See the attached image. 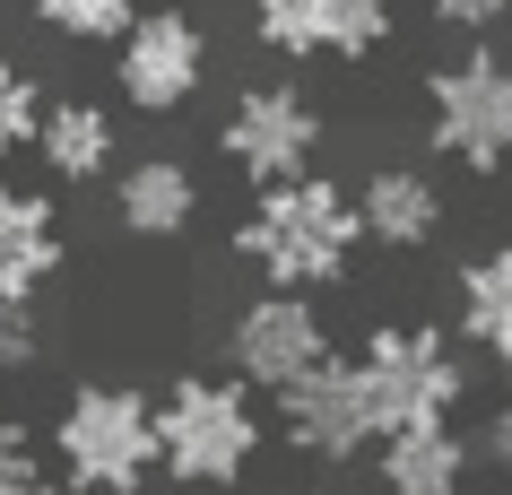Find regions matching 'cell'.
I'll list each match as a JSON object with an SVG mask.
<instances>
[{"mask_svg": "<svg viewBox=\"0 0 512 495\" xmlns=\"http://www.w3.org/2000/svg\"><path fill=\"white\" fill-rule=\"evenodd\" d=\"M356 252H365V209H356V183L339 174H296V183H270V192L243 200L235 218V261L261 287H304V296H330L356 278Z\"/></svg>", "mask_w": 512, "mask_h": 495, "instance_id": "cell-1", "label": "cell"}, {"mask_svg": "<svg viewBox=\"0 0 512 495\" xmlns=\"http://www.w3.org/2000/svg\"><path fill=\"white\" fill-rule=\"evenodd\" d=\"M278 417H270V391H252L226 365V374H174L157 391V461H165V487H200V495H235L261 452H270Z\"/></svg>", "mask_w": 512, "mask_h": 495, "instance_id": "cell-2", "label": "cell"}, {"mask_svg": "<svg viewBox=\"0 0 512 495\" xmlns=\"http://www.w3.org/2000/svg\"><path fill=\"white\" fill-rule=\"evenodd\" d=\"M44 452L79 495H148L165 487L157 461V391L122 383V374H96V383L61 391L53 426H44Z\"/></svg>", "mask_w": 512, "mask_h": 495, "instance_id": "cell-3", "label": "cell"}, {"mask_svg": "<svg viewBox=\"0 0 512 495\" xmlns=\"http://www.w3.org/2000/svg\"><path fill=\"white\" fill-rule=\"evenodd\" d=\"M426 157L469 183L512 174V53L495 35H460V53L426 70Z\"/></svg>", "mask_w": 512, "mask_h": 495, "instance_id": "cell-4", "label": "cell"}, {"mask_svg": "<svg viewBox=\"0 0 512 495\" xmlns=\"http://www.w3.org/2000/svg\"><path fill=\"white\" fill-rule=\"evenodd\" d=\"M356 365H365L382 435H391V426H434V417L469 409V365L478 357L460 348L452 322H374L356 339Z\"/></svg>", "mask_w": 512, "mask_h": 495, "instance_id": "cell-5", "label": "cell"}, {"mask_svg": "<svg viewBox=\"0 0 512 495\" xmlns=\"http://www.w3.org/2000/svg\"><path fill=\"white\" fill-rule=\"evenodd\" d=\"M330 148V113L304 96L296 79H243L226 96V122H217V157L243 192H270V183H296L313 174Z\"/></svg>", "mask_w": 512, "mask_h": 495, "instance_id": "cell-6", "label": "cell"}, {"mask_svg": "<svg viewBox=\"0 0 512 495\" xmlns=\"http://www.w3.org/2000/svg\"><path fill=\"white\" fill-rule=\"evenodd\" d=\"M270 417H278V443L313 469H356L382 443V409H374V383H365L356 357H322L313 374H296L270 400Z\"/></svg>", "mask_w": 512, "mask_h": 495, "instance_id": "cell-7", "label": "cell"}, {"mask_svg": "<svg viewBox=\"0 0 512 495\" xmlns=\"http://www.w3.org/2000/svg\"><path fill=\"white\" fill-rule=\"evenodd\" d=\"M322 357H339V330H330L322 296H304V287H252L226 313V365L252 391H270V400L296 374H313Z\"/></svg>", "mask_w": 512, "mask_h": 495, "instance_id": "cell-8", "label": "cell"}, {"mask_svg": "<svg viewBox=\"0 0 512 495\" xmlns=\"http://www.w3.org/2000/svg\"><path fill=\"white\" fill-rule=\"evenodd\" d=\"M252 44L304 70H356L400 35V0H243Z\"/></svg>", "mask_w": 512, "mask_h": 495, "instance_id": "cell-9", "label": "cell"}, {"mask_svg": "<svg viewBox=\"0 0 512 495\" xmlns=\"http://www.w3.org/2000/svg\"><path fill=\"white\" fill-rule=\"evenodd\" d=\"M200 87H209V27H200L191 9H174V0L139 9L131 35L113 44V105L165 122V113H183Z\"/></svg>", "mask_w": 512, "mask_h": 495, "instance_id": "cell-10", "label": "cell"}, {"mask_svg": "<svg viewBox=\"0 0 512 495\" xmlns=\"http://www.w3.org/2000/svg\"><path fill=\"white\" fill-rule=\"evenodd\" d=\"M61 270H70L61 183H9L0 174V296H44Z\"/></svg>", "mask_w": 512, "mask_h": 495, "instance_id": "cell-11", "label": "cell"}, {"mask_svg": "<svg viewBox=\"0 0 512 495\" xmlns=\"http://www.w3.org/2000/svg\"><path fill=\"white\" fill-rule=\"evenodd\" d=\"M105 192H113V226H122L131 244H183L191 226H200V200H209L200 192V165L174 157V148L131 157Z\"/></svg>", "mask_w": 512, "mask_h": 495, "instance_id": "cell-12", "label": "cell"}, {"mask_svg": "<svg viewBox=\"0 0 512 495\" xmlns=\"http://www.w3.org/2000/svg\"><path fill=\"white\" fill-rule=\"evenodd\" d=\"M356 209H365V244L374 252H426L452 218V192L434 165H408V157H382L356 174Z\"/></svg>", "mask_w": 512, "mask_h": 495, "instance_id": "cell-13", "label": "cell"}, {"mask_svg": "<svg viewBox=\"0 0 512 495\" xmlns=\"http://www.w3.org/2000/svg\"><path fill=\"white\" fill-rule=\"evenodd\" d=\"M374 495H460L478 478V435L460 417H434V426H391L374 443Z\"/></svg>", "mask_w": 512, "mask_h": 495, "instance_id": "cell-14", "label": "cell"}, {"mask_svg": "<svg viewBox=\"0 0 512 495\" xmlns=\"http://www.w3.org/2000/svg\"><path fill=\"white\" fill-rule=\"evenodd\" d=\"M35 165L61 192H96L122 174V113L96 105V96H53L44 105V131H35Z\"/></svg>", "mask_w": 512, "mask_h": 495, "instance_id": "cell-15", "label": "cell"}, {"mask_svg": "<svg viewBox=\"0 0 512 495\" xmlns=\"http://www.w3.org/2000/svg\"><path fill=\"white\" fill-rule=\"evenodd\" d=\"M452 330L495 374H512V235L452 261Z\"/></svg>", "mask_w": 512, "mask_h": 495, "instance_id": "cell-16", "label": "cell"}, {"mask_svg": "<svg viewBox=\"0 0 512 495\" xmlns=\"http://www.w3.org/2000/svg\"><path fill=\"white\" fill-rule=\"evenodd\" d=\"M148 0H35V27L61 44H122Z\"/></svg>", "mask_w": 512, "mask_h": 495, "instance_id": "cell-17", "label": "cell"}, {"mask_svg": "<svg viewBox=\"0 0 512 495\" xmlns=\"http://www.w3.org/2000/svg\"><path fill=\"white\" fill-rule=\"evenodd\" d=\"M44 79H35L27 61H9L0 53V165L9 157H35V131H44Z\"/></svg>", "mask_w": 512, "mask_h": 495, "instance_id": "cell-18", "label": "cell"}, {"mask_svg": "<svg viewBox=\"0 0 512 495\" xmlns=\"http://www.w3.org/2000/svg\"><path fill=\"white\" fill-rule=\"evenodd\" d=\"M44 348H53V330H44V296H0V383L35 374Z\"/></svg>", "mask_w": 512, "mask_h": 495, "instance_id": "cell-19", "label": "cell"}, {"mask_svg": "<svg viewBox=\"0 0 512 495\" xmlns=\"http://www.w3.org/2000/svg\"><path fill=\"white\" fill-rule=\"evenodd\" d=\"M44 461H53V452H44V435H35L18 409H0V495L27 487V478H44Z\"/></svg>", "mask_w": 512, "mask_h": 495, "instance_id": "cell-20", "label": "cell"}, {"mask_svg": "<svg viewBox=\"0 0 512 495\" xmlns=\"http://www.w3.org/2000/svg\"><path fill=\"white\" fill-rule=\"evenodd\" d=\"M426 18L443 35H495L512 18V0H426Z\"/></svg>", "mask_w": 512, "mask_h": 495, "instance_id": "cell-21", "label": "cell"}, {"mask_svg": "<svg viewBox=\"0 0 512 495\" xmlns=\"http://www.w3.org/2000/svg\"><path fill=\"white\" fill-rule=\"evenodd\" d=\"M469 435H478V469H495V478L512 487V391L478 417V426H469Z\"/></svg>", "mask_w": 512, "mask_h": 495, "instance_id": "cell-22", "label": "cell"}, {"mask_svg": "<svg viewBox=\"0 0 512 495\" xmlns=\"http://www.w3.org/2000/svg\"><path fill=\"white\" fill-rule=\"evenodd\" d=\"M9 495H79V487H70L61 469H44V478H27V487H9Z\"/></svg>", "mask_w": 512, "mask_h": 495, "instance_id": "cell-23", "label": "cell"}, {"mask_svg": "<svg viewBox=\"0 0 512 495\" xmlns=\"http://www.w3.org/2000/svg\"><path fill=\"white\" fill-rule=\"evenodd\" d=\"M460 495H512V487H460Z\"/></svg>", "mask_w": 512, "mask_h": 495, "instance_id": "cell-24", "label": "cell"}, {"mask_svg": "<svg viewBox=\"0 0 512 495\" xmlns=\"http://www.w3.org/2000/svg\"><path fill=\"white\" fill-rule=\"evenodd\" d=\"M296 495H339V487H296Z\"/></svg>", "mask_w": 512, "mask_h": 495, "instance_id": "cell-25", "label": "cell"}]
</instances>
